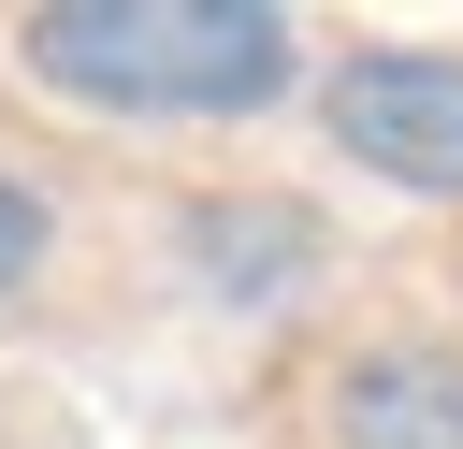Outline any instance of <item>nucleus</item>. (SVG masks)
Masks as SVG:
<instances>
[{
	"instance_id": "1",
	"label": "nucleus",
	"mask_w": 463,
	"mask_h": 449,
	"mask_svg": "<svg viewBox=\"0 0 463 449\" xmlns=\"http://www.w3.org/2000/svg\"><path fill=\"white\" fill-rule=\"evenodd\" d=\"M14 58L101 116H260L304 72L275 0H29Z\"/></svg>"
},
{
	"instance_id": "2",
	"label": "nucleus",
	"mask_w": 463,
	"mask_h": 449,
	"mask_svg": "<svg viewBox=\"0 0 463 449\" xmlns=\"http://www.w3.org/2000/svg\"><path fill=\"white\" fill-rule=\"evenodd\" d=\"M318 130L362 174H391L420 203H463V58L449 43H362V58H333L318 72Z\"/></svg>"
},
{
	"instance_id": "5",
	"label": "nucleus",
	"mask_w": 463,
	"mask_h": 449,
	"mask_svg": "<svg viewBox=\"0 0 463 449\" xmlns=\"http://www.w3.org/2000/svg\"><path fill=\"white\" fill-rule=\"evenodd\" d=\"M43 261H58V203H43L29 174H0V304H14Z\"/></svg>"
},
{
	"instance_id": "4",
	"label": "nucleus",
	"mask_w": 463,
	"mask_h": 449,
	"mask_svg": "<svg viewBox=\"0 0 463 449\" xmlns=\"http://www.w3.org/2000/svg\"><path fill=\"white\" fill-rule=\"evenodd\" d=\"M188 261L232 290V304H289L318 275V217L304 203H188Z\"/></svg>"
},
{
	"instance_id": "3",
	"label": "nucleus",
	"mask_w": 463,
	"mask_h": 449,
	"mask_svg": "<svg viewBox=\"0 0 463 449\" xmlns=\"http://www.w3.org/2000/svg\"><path fill=\"white\" fill-rule=\"evenodd\" d=\"M333 449H463V348L376 333L333 362Z\"/></svg>"
}]
</instances>
